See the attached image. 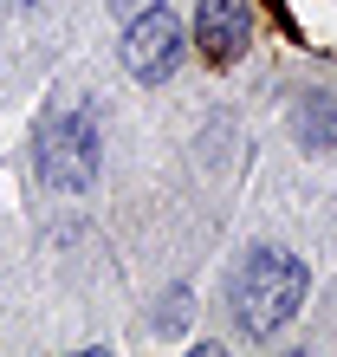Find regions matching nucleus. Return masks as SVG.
I'll use <instances>...</instances> for the list:
<instances>
[{"label":"nucleus","mask_w":337,"mask_h":357,"mask_svg":"<svg viewBox=\"0 0 337 357\" xmlns=\"http://www.w3.org/2000/svg\"><path fill=\"white\" fill-rule=\"evenodd\" d=\"M305 305V266L279 254V247H253L234 273V319L246 338H272V331H285L299 319Z\"/></svg>","instance_id":"obj_1"},{"label":"nucleus","mask_w":337,"mask_h":357,"mask_svg":"<svg viewBox=\"0 0 337 357\" xmlns=\"http://www.w3.org/2000/svg\"><path fill=\"white\" fill-rule=\"evenodd\" d=\"M182 52H188V33H182V20L168 13V0L150 7V13H136L130 33H123V72H130L136 85H162V78H175Z\"/></svg>","instance_id":"obj_2"},{"label":"nucleus","mask_w":337,"mask_h":357,"mask_svg":"<svg viewBox=\"0 0 337 357\" xmlns=\"http://www.w3.org/2000/svg\"><path fill=\"white\" fill-rule=\"evenodd\" d=\"M39 176L52 188H91L97 176V130L84 111H65L46 123V137H39Z\"/></svg>","instance_id":"obj_3"},{"label":"nucleus","mask_w":337,"mask_h":357,"mask_svg":"<svg viewBox=\"0 0 337 357\" xmlns=\"http://www.w3.org/2000/svg\"><path fill=\"white\" fill-rule=\"evenodd\" d=\"M246 39H253V7L246 0H201L195 46H201L207 66H234V59L246 52Z\"/></svg>","instance_id":"obj_4"},{"label":"nucleus","mask_w":337,"mask_h":357,"mask_svg":"<svg viewBox=\"0 0 337 357\" xmlns=\"http://www.w3.org/2000/svg\"><path fill=\"white\" fill-rule=\"evenodd\" d=\"M299 137L311 143V150H324V143H337V98L311 91V98L299 104Z\"/></svg>","instance_id":"obj_5"},{"label":"nucleus","mask_w":337,"mask_h":357,"mask_svg":"<svg viewBox=\"0 0 337 357\" xmlns=\"http://www.w3.org/2000/svg\"><path fill=\"white\" fill-rule=\"evenodd\" d=\"M150 7H162V0H111L117 20H136V13H150Z\"/></svg>","instance_id":"obj_6"}]
</instances>
